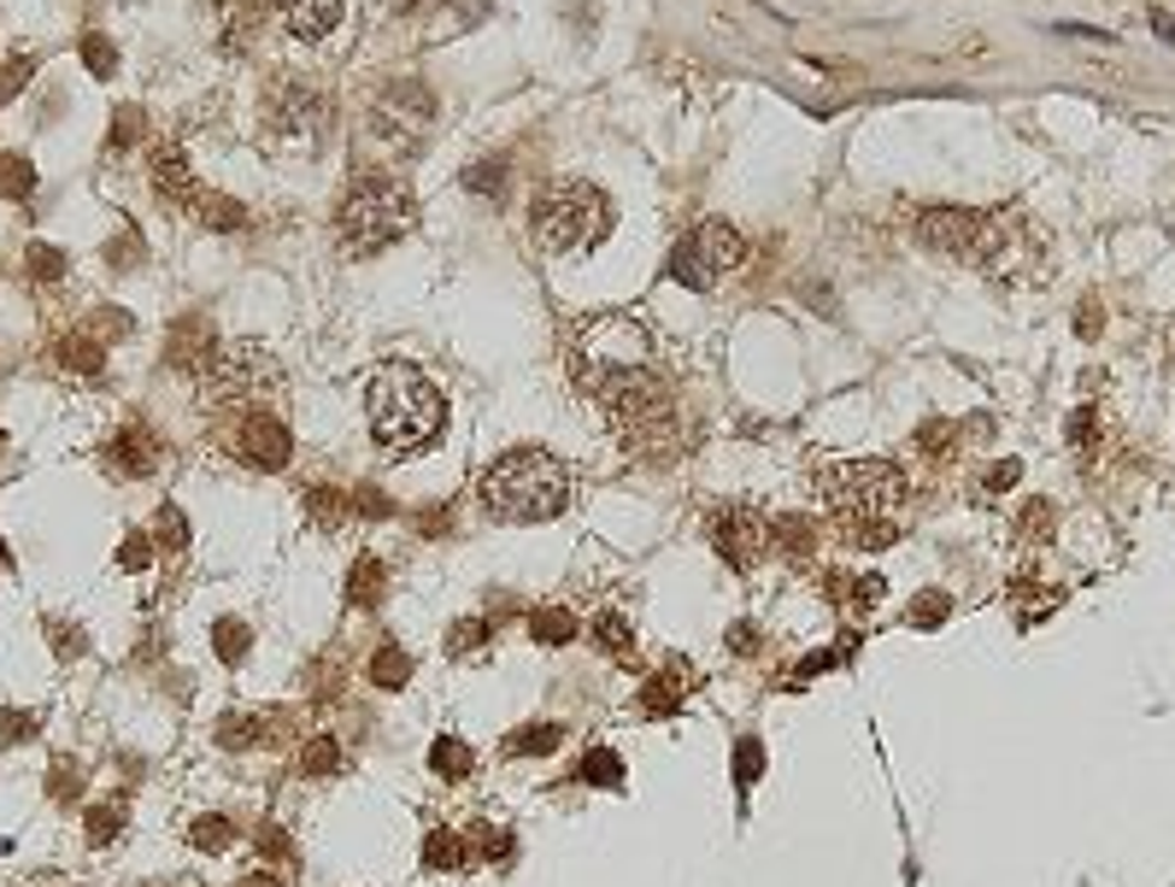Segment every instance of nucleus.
I'll return each instance as SVG.
<instances>
[{"mask_svg":"<svg viewBox=\"0 0 1175 887\" xmlns=\"http://www.w3.org/2000/svg\"><path fill=\"white\" fill-rule=\"evenodd\" d=\"M576 781H588V788H624V758L611 747H588L576 758Z\"/></svg>","mask_w":1175,"mask_h":887,"instance_id":"obj_26","label":"nucleus"},{"mask_svg":"<svg viewBox=\"0 0 1175 887\" xmlns=\"http://www.w3.org/2000/svg\"><path fill=\"white\" fill-rule=\"evenodd\" d=\"M758 776H765V747H758V735H740L735 740V788L747 794Z\"/></svg>","mask_w":1175,"mask_h":887,"instance_id":"obj_39","label":"nucleus"},{"mask_svg":"<svg viewBox=\"0 0 1175 887\" xmlns=\"http://www.w3.org/2000/svg\"><path fill=\"white\" fill-rule=\"evenodd\" d=\"M382 588H388V565L377 559V552H365V559H354V570H347V606H382Z\"/></svg>","mask_w":1175,"mask_h":887,"instance_id":"obj_24","label":"nucleus"},{"mask_svg":"<svg viewBox=\"0 0 1175 887\" xmlns=\"http://www.w3.org/2000/svg\"><path fill=\"white\" fill-rule=\"evenodd\" d=\"M400 12H424V7H436V0H395Z\"/></svg>","mask_w":1175,"mask_h":887,"instance_id":"obj_63","label":"nucleus"},{"mask_svg":"<svg viewBox=\"0 0 1175 887\" xmlns=\"http://www.w3.org/2000/svg\"><path fill=\"white\" fill-rule=\"evenodd\" d=\"M171 365H182V370H206V359L218 353V336H212V318H177L171 323Z\"/></svg>","mask_w":1175,"mask_h":887,"instance_id":"obj_18","label":"nucleus"},{"mask_svg":"<svg viewBox=\"0 0 1175 887\" xmlns=\"http://www.w3.org/2000/svg\"><path fill=\"white\" fill-rule=\"evenodd\" d=\"M729 652L753 658V652H758V629H753V624H735V629H729Z\"/></svg>","mask_w":1175,"mask_h":887,"instance_id":"obj_57","label":"nucleus"},{"mask_svg":"<svg viewBox=\"0 0 1175 887\" xmlns=\"http://www.w3.org/2000/svg\"><path fill=\"white\" fill-rule=\"evenodd\" d=\"M24 82H30V59H12V66H0V100L18 94Z\"/></svg>","mask_w":1175,"mask_h":887,"instance_id":"obj_55","label":"nucleus"},{"mask_svg":"<svg viewBox=\"0 0 1175 887\" xmlns=\"http://www.w3.org/2000/svg\"><path fill=\"white\" fill-rule=\"evenodd\" d=\"M370 118H377V136L406 141V148H411V141L424 136V123L436 118V100H429L424 82L400 77V82H388V89H382V100L370 107Z\"/></svg>","mask_w":1175,"mask_h":887,"instance_id":"obj_13","label":"nucleus"},{"mask_svg":"<svg viewBox=\"0 0 1175 887\" xmlns=\"http://www.w3.org/2000/svg\"><path fill=\"white\" fill-rule=\"evenodd\" d=\"M882 594H888V582L870 570V576H829V600H840L853 617H870L882 606Z\"/></svg>","mask_w":1175,"mask_h":887,"instance_id":"obj_22","label":"nucleus"},{"mask_svg":"<svg viewBox=\"0 0 1175 887\" xmlns=\"http://www.w3.org/2000/svg\"><path fill=\"white\" fill-rule=\"evenodd\" d=\"M165 459V447L148 436V429H118L112 447H107V465L118 470V477H153Z\"/></svg>","mask_w":1175,"mask_h":887,"instance_id":"obj_16","label":"nucleus"},{"mask_svg":"<svg viewBox=\"0 0 1175 887\" xmlns=\"http://www.w3.org/2000/svg\"><path fill=\"white\" fill-rule=\"evenodd\" d=\"M323 89L318 82H306L295 71H282L271 82V94H265V130H271L277 141H288V148H312L318 130H323Z\"/></svg>","mask_w":1175,"mask_h":887,"instance_id":"obj_10","label":"nucleus"},{"mask_svg":"<svg viewBox=\"0 0 1175 887\" xmlns=\"http://www.w3.org/2000/svg\"><path fill=\"white\" fill-rule=\"evenodd\" d=\"M118 565H123V570H148V565H153V547H148V535H130V541L118 547Z\"/></svg>","mask_w":1175,"mask_h":887,"instance_id":"obj_51","label":"nucleus"},{"mask_svg":"<svg viewBox=\"0 0 1175 887\" xmlns=\"http://www.w3.org/2000/svg\"><path fill=\"white\" fill-rule=\"evenodd\" d=\"M153 195L165 206H177V212H200V200H206V189L189 171V159H182V148H171V141L153 148Z\"/></svg>","mask_w":1175,"mask_h":887,"instance_id":"obj_15","label":"nucleus"},{"mask_svg":"<svg viewBox=\"0 0 1175 887\" xmlns=\"http://www.w3.org/2000/svg\"><path fill=\"white\" fill-rule=\"evenodd\" d=\"M118 829H123V811H118V806H94V811H89V840H94V847H107Z\"/></svg>","mask_w":1175,"mask_h":887,"instance_id":"obj_48","label":"nucleus"},{"mask_svg":"<svg viewBox=\"0 0 1175 887\" xmlns=\"http://www.w3.org/2000/svg\"><path fill=\"white\" fill-rule=\"evenodd\" d=\"M588 395L600 400V411L611 418L617 441L641 459H670L683 429H676V400H670V382L653 370V359L641 365H624V370H606L600 382H588Z\"/></svg>","mask_w":1175,"mask_h":887,"instance_id":"obj_2","label":"nucleus"},{"mask_svg":"<svg viewBox=\"0 0 1175 887\" xmlns=\"http://www.w3.org/2000/svg\"><path fill=\"white\" fill-rule=\"evenodd\" d=\"M365 676H370L377 688L395 694V688H406V682H411V652L388 641V647H377V658H370V670H365Z\"/></svg>","mask_w":1175,"mask_h":887,"instance_id":"obj_30","label":"nucleus"},{"mask_svg":"<svg viewBox=\"0 0 1175 887\" xmlns=\"http://www.w3.org/2000/svg\"><path fill=\"white\" fill-rule=\"evenodd\" d=\"M1046 529H1053V506H1046V500H1028V506H1023V524H1017V535H1023V541H1040Z\"/></svg>","mask_w":1175,"mask_h":887,"instance_id":"obj_49","label":"nucleus"},{"mask_svg":"<svg viewBox=\"0 0 1175 887\" xmlns=\"http://www.w3.org/2000/svg\"><path fill=\"white\" fill-rule=\"evenodd\" d=\"M282 388V370L277 353L259 341H236V347H218L200 370V406L206 411H253L265 395Z\"/></svg>","mask_w":1175,"mask_h":887,"instance_id":"obj_7","label":"nucleus"},{"mask_svg":"<svg viewBox=\"0 0 1175 887\" xmlns=\"http://www.w3.org/2000/svg\"><path fill=\"white\" fill-rule=\"evenodd\" d=\"M529 635L541 647H570L576 635H582V624H576V611H565V606H541V611H529Z\"/></svg>","mask_w":1175,"mask_h":887,"instance_id":"obj_25","label":"nucleus"},{"mask_svg":"<svg viewBox=\"0 0 1175 887\" xmlns=\"http://www.w3.org/2000/svg\"><path fill=\"white\" fill-rule=\"evenodd\" d=\"M688 688H694V670L670 658L665 676H647V682H641L635 706H641V717H676V711H683V694H688Z\"/></svg>","mask_w":1175,"mask_h":887,"instance_id":"obj_17","label":"nucleus"},{"mask_svg":"<svg viewBox=\"0 0 1175 887\" xmlns=\"http://www.w3.org/2000/svg\"><path fill=\"white\" fill-rule=\"evenodd\" d=\"M1069 441H1076V447H1094V411H1076V418H1069Z\"/></svg>","mask_w":1175,"mask_h":887,"instance_id":"obj_60","label":"nucleus"},{"mask_svg":"<svg viewBox=\"0 0 1175 887\" xmlns=\"http://www.w3.org/2000/svg\"><path fill=\"white\" fill-rule=\"evenodd\" d=\"M53 359L66 365V370H77V377H100V365H107L100 341H89V336H66V341L53 347Z\"/></svg>","mask_w":1175,"mask_h":887,"instance_id":"obj_32","label":"nucleus"},{"mask_svg":"<svg viewBox=\"0 0 1175 887\" xmlns=\"http://www.w3.org/2000/svg\"><path fill=\"white\" fill-rule=\"evenodd\" d=\"M641 359H653V341H647V329L624 312H600L570 336V370L582 388L600 382L606 370H624V365H641Z\"/></svg>","mask_w":1175,"mask_h":887,"instance_id":"obj_8","label":"nucleus"},{"mask_svg":"<svg viewBox=\"0 0 1175 887\" xmlns=\"http://www.w3.org/2000/svg\"><path fill=\"white\" fill-rule=\"evenodd\" d=\"M277 724H282V711H230L218 724V747H230V753L265 747V740L277 735Z\"/></svg>","mask_w":1175,"mask_h":887,"instance_id":"obj_20","label":"nucleus"},{"mask_svg":"<svg viewBox=\"0 0 1175 887\" xmlns=\"http://www.w3.org/2000/svg\"><path fill=\"white\" fill-rule=\"evenodd\" d=\"M1152 30H1158L1169 48H1175V12H1152Z\"/></svg>","mask_w":1175,"mask_h":887,"instance_id":"obj_61","label":"nucleus"},{"mask_svg":"<svg viewBox=\"0 0 1175 887\" xmlns=\"http://www.w3.org/2000/svg\"><path fill=\"white\" fill-rule=\"evenodd\" d=\"M711 547H717V559H729L735 570H758V565H765V552L776 547L770 541V518H765V511H753V506L717 511V518H711Z\"/></svg>","mask_w":1175,"mask_h":887,"instance_id":"obj_11","label":"nucleus"},{"mask_svg":"<svg viewBox=\"0 0 1175 887\" xmlns=\"http://www.w3.org/2000/svg\"><path fill=\"white\" fill-rule=\"evenodd\" d=\"M477 853L488 864H506L511 858V829H506V823H477Z\"/></svg>","mask_w":1175,"mask_h":887,"instance_id":"obj_43","label":"nucleus"},{"mask_svg":"<svg viewBox=\"0 0 1175 887\" xmlns=\"http://www.w3.org/2000/svg\"><path fill=\"white\" fill-rule=\"evenodd\" d=\"M429 770L447 776V781H465L470 770H477V753H470L459 735H441L436 747H429Z\"/></svg>","mask_w":1175,"mask_h":887,"instance_id":"obj_27","label":"nucleus"},{"mask_svg":"<svg viewBox=\"0 0 1175 887\" xmlns=\"http://www.w3.org/2000/svg\"><path fill=\"white\" fill-rule=\"evenodd\" d=\"M195 218L206 223V230H247V206L230 200V195H206Z\"/></svg>","mask_w":1175,"mask_h":887,"instance_id":"obj_36","label":"nucleus"},{"mask_svg":"<svg viewBox=\"0 0 1175 887\" xmlns=\"http://www.w3.org/2000/svg\"><path fill=\"white\" fill-rule=\"evenodd\" d=\"M465 189L470 195H500L506 189V159H477L465 171Z\"/></svg>","mask_w":1175,"mask_h":887,"instance_id":"obj_41","label":"nucleus"},{"mask_svg":"<svg viewBox=\"0 0 1175 887\" xmlns=\"http://www.w3.org/2000/svg\"><path fill=\"white\" fill-rule=\"evenodd\" d=\"M411 223H418V200L400 177L388 171H359L347 182V195L336 206V241L347 259H377L382 247H395Z\"/></svg>","mask_w":1175,"mask_h":887,"instance_id":"obj_5","label":"nucleus"},{"mask_svg":"<svg viewBox=\"0 0 1175 887\" xmlns=\"http://www.w3.org/2000/svg\"><path fill=\"white\" fill-rule=\"evenodd\" d=\"M953 441H958V423H940V418H935V423L917 429V447L935 452V459H946V452H953Z\"/></svg>","mask_w":1175,"mask_h":887,"instance_id":"obj_46","label":"nucleus"},{"mask_svg":"<svg viewBox=\"0 0 1175 887\" xmlns=\"http://www.w3.org/2000/svg\"><path fill=\"white\" fill-rule=\"evenodd\" d=\"M336 770H341V740L336 735H312L300 747V776H318L323 781V776H336Z\"/></svg>","mask_w":1175,"mask_h":887,"instance_id":"obj_34","label":"nucleus"},{"mask_svg":"<svg viewBox=\"0 0 1175 887\" xmlns=\"http://www.w3.org/2000/svg\"><path fill=\"white\" fill-rule=\"evenodd\" d=\"M424 870H436V876L465 870V840L452 835V829H429L424 835Z\"/></svg>","mask_w":1175,"mask_h":887,"instance_id":"obj_28","label":"nucleus"},{"mask_svg":"<svg viewBox=\"0 0 1175 887\" xmlns=\"http://www.w3.org/2000/svg\"><path fill=\"white\" fill-rule=\"evenodd\" d=\"M946 617H953V594H940V588L917 594V600L905 606V624H912V629H940Z\"/></svg>","mask_w":1175,"mask_h":887,"instance_id":"obj_37","label":"nucleus"},{"mask_svg":"<svg viewBox=\"0 0 1175 887\" xmlns=\"http://www.w3.org/2000/svg\"><path fill=\"white\" fill-rule=\"evenodd\" d=\"M541 253H582V247H600L611 230V200L594 189V182H552V189L535 195V218H529Z\"/></svg>","mask_w":1175,"mask_h":887,"instance_id":"obj_6","label":"nucleus"},{"mask_svg":"<svg viewBox=\"0 0 1175 887\" xmlns=\"http://www.w3.org/2000/svg\"><path fill=\"white\" fill-rule=\"evenodd\" d=\"M82 59H89L94 77H112L118 71V48H112L107 36H82Z\"/></svg>","mask_w":1175,"mask_h":887,"instance_id":"obj_45","label":"nucleus"},{"mask_svg":"<svg viewBox=\"0 0 1175 887\" xmlns=\"http://www.w3.org/2000/svg\"><path fill=\"white\" fill-rule=\"evenodd\" d=\"M747 265V236L735 230V223H724V218H711V223H699L694 236H683L670 247V282H683V288H694V295H706V288H717L729 271H740Z\"/></svg>","mask_w":1175,"mask_h":887,"instance_id":"obj_9","label":"nucleus"},{"mask_svg":"<svg viewBox=\"0 0 1175 887\" xmlns=\"http://www.w3.org/2000/svg\"><path fill=\"white\" fill-rule=\"evenodd\" d=\"M817 494L829 506V524L847 547H894L899 506H905V470L888 459H829L817 465Z\"/></svg>","mask_w":1175,"mask_h":887,"instance_id":"obj_1","label":"nucleus"},{"mask_svg":"<svg viewBox=\"0 0 1175 887\" xmlns=\"http://www.w3.org/2000/svg\"><path fill=\"white\" fill-rule=\"evenodd\" d=\"M477 500L500 524H547L570 506V470L541 447H511L477 477Z\"/></svg>","mask_w":1175,"mask_h":887,"instance_id":"obj_3","label":"nucleus"},{"mask_svg":"<svg viewBox=\"0 0 1175 887\" xmlns=\"http://www.w3.org/2000/svg\"><path fill=\"white\" fill-rule=\"evenodd\" d=\"M354 511H365V518H388V500H382L377 488H359L354 494Z\"/></svg>","mask_w":1175,"mask_h":887,"instance_id":"obj_59","label":"nucleus"},{"mask_svg":"<svg viewBox=\"0 0 1175 887\" xmlns=\"http://www.w3.org/2000/svg\"><path fill=\"white\" fill-rule=\"evenodd\" d=\"M247 647H253V629H247L241 617H218L212 624V652L223 658V665H241Z\"/></svg>","mask_w":1175,"mask_h":887,"instance_id":"obj_35","label":"nucleus"},{"mask_svg":"<svg viewBox=\"0 0 1175 887\" xmlns=\"http://www.w3.org/2000/svg\"><path fill=\"white\" fill-rule=\"evenodd\" d=\"M241 887H282V881H277V870H247Z\"/></svg>","mask_w":1175,"mask_h":887,"instance_id":"obj_62","label":"nucleus"},{"mask_svg":"<svg viewBox=\"0 0 1175 887\" xmlns=\"http://www.w3.org/2000/svg\"><path fill=\"white\" fill-rule=\"evenodd\" d=\"M259 858H277V864H295V840H288L277 823H259Z\"/></svg>","mask_w":1175,"mask_h":887,"instance_id":"obj_47","label":"nucleus"},{"mask_svg":"<svg viewBox=\"0 0 1175 887\" xmlns=\"http://www.w3.org/2000/svg\"><path fill=\"white\" fill-rule=\"evenodd\" d=\"M277 12H282L288 36H300V41H323L341 24V0H277Z\"/></svg>","mask_w":1175,"mask_h":887,"instance_id":"obj_19","label":"nucleus"},{"mask_svg":"<svg viewBox=\"0 0 1175 887\" xmlns=\"http://www.w3.org/2000/svg\"><path fill=\"white\" fill-rule=\"evenodd\" d=\"M36 735V717L30 711H7L0 717V740H30Z\"/></svg>","mask_w":1175,"mask_h":887,"instance_id":"obj_54","label":"nucleus"},{"mask_svg":"<svg viewBox=\"0 0 1175 887\" xmlns=\"http://www.w3.org/2000/svg\"><path fill=\"white\" fill-rule=\"evenodd\" d=\"M365 411H370V429H377L382 447L395 452H418L441 436L447 423V400L441 388L411 365H382L365 388Z\"/></svg>","mask_w":1175,"mask_h":887,"instance_id":"obj_4","label":"nucleus"},{"mask_svg":"<svg viewBox=\"0 0 1175 887\" xmlns=\"http://www.w3.org/2000/svg\"><path fill=\"white\" fill-rule=\"evenodd\" d=\"M594 647L611 652V658H635V629L624 611H600L594 617Z\"/></svg>","mask_w":1175,"mask_h":887,"instance_id":"obj_31","label":"nucleus"},{"mask_svg":"<svg viewBox=\"0 0 1175 887\" xmlns=\"http://www.w3.org/2000/svg\"><path fill=\"white\" fill-rule=\"evenodd\" d=\"M912 236H917V247H929L940 259H976L982 212H970V206H929V212H917Z\"/></svg>","mask_w":1175,"mask_h":887,"instance_id":"obj_12","label":"nucleus"},{"mask_svg":"<svg viewBox=\"0 0 1175 887\" xmlns=\"http://www.w3.org/2000/svg\"><path fill=\"white\" fill-rule=\"evenodd\" d=\"M230 452L247 470H282L288 459H295V441H288V429L271 418V411H241V423L230 436Z\"/></svg>","mask_w":1175,"mask_h":887,"instance_id":"obj_14","label":"nucleus"},{"mask_svg":"<svg viewBox=\"0 0 1175 887\" xmlns=\"http://www.w3.org/2000/svg\"><path fill=\"white\" fill-rule=\"evenodd\" d=\"M300 511H306V524H312L318 535H336L347 518H354V494H341V488H306L300 494Z\"/></svg>","mask_w":1175,"mask_h":887,"instance_id":"obj_21","label":"nucleus"},{"mask_svg":"<svg viewBox=\"0 0 1175 887\" xmlns=\"http://www.w3.org/2000/svg\"><path fill=\"white\" fill-rule=\"evenodd\" d=\"M153 529H159V547H165V552H182V547H189V524H182L177 506H159Z\"/></svg>","mask_w":1175,"mask_h":887,"instance_id":"obj_44","label":"nucleus"},{"mask_svg":"<svg viewBox=\"0 0 1175 887\" xmlns=\"http://www.w3.org/2000/svg\"><path fill=\"white\" fill-rule=\"evenodd\" d=\"M7 565H12V559H7V547H0V570H7Z\"/></svg>","mask_w":1175,"mask_h":887,"instance_id":"obj_64","label":"nucleus"},{"mask_svg":"<svg viewBox=\"0 0 1175 887\" xmlns=\"http://www.w3.org/2000/svg\"><path fill=\"white\" fill-rule=\"evenodd\" d=\"M835 665H840V652H829V647H823V652H811V658H806V665H799V682H811V676H823V670H835Z\"/></svg>","mask_w":1175,"mask_h":887,"instance_id":"obj_58","label":"nucleus"},{"mask_svg":"<svg viewBox=\"0 0 1175 887\" xmlns=\"http://www.w3.org/2000/svg\"><path fill=\"white\" fill-rule=\"evenodd\" d=\"M48 635H53V652L59 658H77L82 652V629L77 624H48Z\"/></svg>","mask_w":1175,"mask_h":887,"instance_id":"obj_53","label":"nucleus"},{"mask_svg":"<svg viewBox=\"0 0 1175 887\" xmlns=\"http://www.w3.org/2000/svg\"><path fill=\"white\" fill-rule=\"evenodd\" d=\"M770 541L788 552V559H811L817 541H823V524L817 518H799V511H781V518L770 524Z\"/></svg>","mask_w":1175,"mask_h":887,"instance_id":"obj_23","label":"nucleus"},{"mask_svg":"<svg viewBox=\"0 0 1175 887\" xmlns=\"http://www.w3.org/2000/svg\"><path fill=\"white\" fill-rule=\"evenodd\" d=\"M0 195H12V200H30V195H36V171H30V159L0 153Z\"/></svg>","mask_w":1175,"mask_h":887,"instance_id":"obj_40","label":"nucleus"},{"mask_svg":"<svg viewBox=\"0 0 1175 887\" xmlns=\"http://www.w3.org/2000/svg\"><path fill=\"white\" fill-rule=\"evenodd\" d=\"M136 136H141V112L130 107V112H118V123H112V136H107V148H112V153H123V148H130V141H136Z\"/></svg>","mask_w":1175,"mask_h":887,"instance_id":"obj_52","label":"nucleus"},{"mask_svg":"<svg viewBox=\"0 0 1175 887\" xmlns=\"http://www.w3.org/2000/svg\"><path fill=\"white\" fill-rule=\"evenodd\" d=\"M77 788H82L77 765H71V758H59V765H53V799H66V794H77Z\"/></svg>","mask_w":1175,"mask_h":887,"instance_id":"obj_56","label":"nucleus"},{"mask_svg":"<svg viewBox=\"0 0 1175 887\" xmlns=\"http://www.w3.org/2000/svg\"><path fill=\"white\" fill-rule=\"evenodd\" d=\"M189 847H200V853H230V847H236V823L218 817V811L195 817V823H189Z\"/></svg>","mask_w":1175,"mask_h":887,"instance_id":"obj_33","label":"nucleus"},{"mask_svg":"<svg viewBox=\"0 0 1175 887\" xmlns=\"http://www.w3.org/2000/svg\"><path fill=\"white\" fill-rule=\"evenodd\" d=\"M488 635H494L488 617H465V624H452V629H447V652H452V658H470V652H482V647H488Z\"/></svg>","mask_w":1175,"mask_h":887,"instance_id":"obj_38","label":"nucleus"},{"mask_svg":"<svg viewBox=\"0 0 1175 887\" xmlns=\"http://www.w3.org/2000/svg\"><path fill=\"white\" fill-rule=\"evenodd\" d=\"M24 265H30L36 282H59V277H66V253H59V247H48V241H36L30 253H24Z\"/></svg>","mask_w":1175,"mask_h":887,"instance_id":"obj_42","label":"nucleus"},{"mask_svg":"<svg viewBox=\"0 0 1175 887\" xmlns=\"http://www.w3.org/2000/svg\"><path fill=\"white\" fill-rule=\"evenodd\" d=\"M1017 477H1023V465H1017V459H999V465H987L982 488H987V494H1005V488H1017Z\"/></svg>","mask_w":1175,"mask_h":887,"instance_id":"obj_50","label":"nucleus"},{"mask_svg":"<svg viewBox=\"0 0 1175 887\" xmlns=\"http://www.w3.org/2000/svg\"><path fill=\"white\" fill-rule=\"evenodd\" d=\"M565 740L559 724H524L518 735H506V758H547Z\"/></svg>","mask_w":1175,"mask_h":887,"instance_id":"obj_29","label":"nucleus"}]
</instances>
